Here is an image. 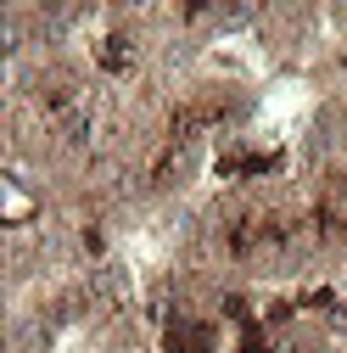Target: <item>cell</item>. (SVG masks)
I'll return each mask as SVG.
<instances>
[{
	"instance_id": "obj_1",
	"label": "cell",
	"mask_w": 347,
	"mask_h": 353,
	"mask_svg": "<svg viewBox=\"0 0 347 353\" xmlns=\"http://www.w3.org/2000/svg\"><path fill=\"white\" fill-rule=\"evenodd\" d=\"M90 292L101 303H129V297H135V275H129V263L123 258H107L101 270L90 275Z\"/></svg>"
},
{
	"instance_id": "obj_2",
	"label": "cell",
	"mask_w": 347,
	"mask_h": 353,
	"mask_svg": "<svg viewBox=\"0 0 347 353\" xmlns=\"http://www.w3.org/2000/svg\"><path fill=\"white\" fill-rule=\"evenodd\" d=\"M112 353H146V347H140V342H118Z\"/></svg>"
},
{
	"instance_id": "obj_3",
	"label": "cell",
	"mask_w": 347,
	"mask_h": 353,
	"mask_svg": "<svg viewBox=\"0 0 347 353\" xmlns=\"http://www.w3.org/2000/svg\"><path fill=\"white\" fill-rule=\"evenodd\" d=\"M62 353H67V347H62Z\"/></svg>"
}]
</instances>
